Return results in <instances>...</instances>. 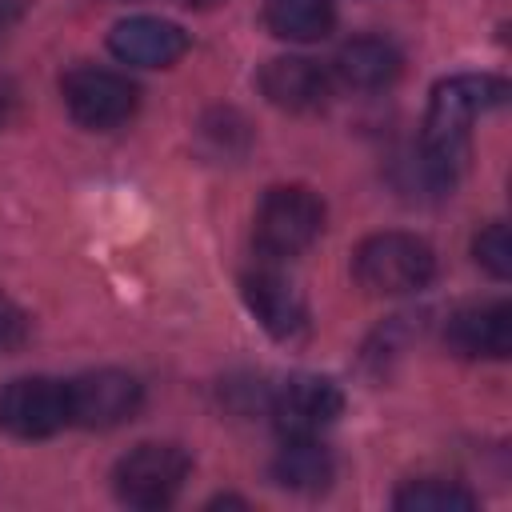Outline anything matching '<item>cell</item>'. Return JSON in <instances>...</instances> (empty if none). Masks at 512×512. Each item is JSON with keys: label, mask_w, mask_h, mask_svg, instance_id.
<instances>
[{"label": "cell", "mask_w": 512, "mask_h": 512, "mask_svg": "<svg viewBox=\"0 0 512 512\" xmlns=\"http://www.w3.org/2000/svg\"><path fill=\"white\" fill-rule=\"evenodd\" d=\"M180 4H188V8H216V4H224V0H180Z\"/></svg>", "instance_id": "obj_18"}, {"label": "cell", "mask_w": 512, "mask_h": 512, "mask_svg": "<svg viewBox=\"0 0 512 512\" xmlns=\"http://www.w3.org/2000/svg\"><path fill=\"white\" fill-rule=\"evenodd\" d=\"M260 92L284 112H316L332 96V76L308 56H276L260 68Z\"/></svg>", "instance_id": "obj_11"}, {"label": "cell", "mask_w": 512, "mask_h": 512, "mask_svg": "<svg viewBox=\"0 0 512 512\" xmlns=\"http://www.w3.org/2000/svg\"><path fill=\"white\" fill-rule=\"evenodd\" d=\"M264 24L280 40L312 44L332 32L336 8L332 0H264Z\"/></svg>", "instance_id": "obj_14"}, {"label": "cell", "mask_w": 512, "mask_h": 512, "mask_svg": "<svg viewBox=\"0 0 512 512\" xmlns=\"http://www.w3.org/2000/svg\"><path fill=\"white\" fill-rule=\"evenodd\" d=\"M336 476V460L332 452L320 444V436H300V440H284V448L272 460V480L292 488V492H324Z\"/></svg>", "instance_id": "obj_13"}, {"label": "cell", "mask_w": 512, "mask_h": 512, "mask_svg": "<svg viewBox=\"0 0 512 512\" xmlns=\"http://www.w3.org/2000/svg\"><path fill=\"white\" fill-rule=\"evenodd\" d=\"M60 92H64L72 120L84 128H96V132L124 124L140 100V92L128 76H120L112 68H96V64H80V68L64 72Z\"/></svg>", "instance_id": "obj_5"}, {"label": "cell", "mask_w": 512, "mask_h": 512, "mask_svg": "<svg viewBox=\"0 0 512 512\" xmlns=\"http://www.w3.org/2000/svg\"><path fill=\"white\" fill-rule=\"evenodd\" d=\"M240 296H244L248 312L260 320V328H264L268 336H276V340H296V336H304V328H308L304 296H300L296 284H292L284 272H276L272 264L244 272Z\"/></svg>", "instance_id": "obj_8"}, {"label": "cell", "mask_w": 512, "mask_h": 512, "mask_svg": "<svg viewBox=\"0 0 512 512\" xmlns=\"http://www.w3.org/2000/svg\"><path fill=\"white\" fill-rule=\"evenodd\" d=\"M340 408H344V392L328 376H312V372L288 376L268 396V416L284 440L320 436L328 424H336Z\"/></svg>", "instance_id": "obj_6"}, {"label": "cell", "mask_w": 512, "mask_h": 512, "mask_svg": "<svg viewBox=\"0 0 512 512\" xmlns=\"http://www.w3.org/2000/svg\"><path fill=\"white\" fill-rule=\"evenodd\" d=\"M188 468L192 460L180 444H160V440L136 444L112 468L116 500L128 508H168L180 496Z\"/></svg>", "instance_id": "obj_3"}, {"label": "cell", "mask_w": 512, "mask_h": 512, "mask_svg": "<svg viewBox=\"0 0 512 512\" xmlns=\"http://www.w3.org/2000/svg\"><path fill=\"white\" fill-rule=\"evenodd\" d=\"M444 340L464 360H504L512 352V308L504 300L468 304L448 316Z\"/></svg>", "instance_id": "obj_9"}, {"label": "cell", "mask_w": 512, "mask_h": 512, "mask_svg": "<svg viewBox=\"0 0 512 512\" xmlns=\"http://www.w3.org/2000/svg\"><path fill=\"white\" fill-rule=\"evenodd\" d=\"M332 68L348 88L376 92V88H388L404 72V56L388 36H356L336 52Z\"/></svg>", "instance_id": "obj_12"}, {"label": "cell", "mask_w": 512, "mask_h": 512, "mask_svg": "<svg viewBox=\"0 0 512 512\" xmlns=\"http://www.w3.org/2000/svg\"><path fill=\"white\" fill-rule=\"evenodd\" d=\"M108 48L124 64L168 68L188 52V32L160 16H128L108 32Z\"/></svg>", "instance_id": "obj_10"}, {"label": "cell", "mask_w": 512, "mask_h": 512, "mask_svg": "<svg viewBox=\"0 0 512 512\" xmlns=\"http://www.w3.org/2000/svg\"><path fill=\"white\" fill-rule=\"evenodd\" d=\"M68 400H72V424L84 428H116L124 420H132L140 412L144 388L132 372L120 368H100V372H84L68 384Z\"/></svg>", "instance_id": "obj_7"}, {"label": "cell", "mask_w": 512, "mask_h": 512, "mask_svg": "<svg viewBox=\"0 0 512 512\" xmlns=\"http://www.w3.org/2000/svg\"><path fill=\"white\" fill-rule=\"evenodd\" d=\"M352 272L372 296H408L436 276L432 248L412 232H372L352 252Z\"/></svg>", "instance_id": "obj_1"}, {"label": "cell", "mask_w": 512, "mask_h": 512, "mask_svg": "<svg viewBox=\"0 0 512 512\" xmlns=\"http://www.w3.org/2000/svg\"><path fill=\"white\" fill-rule=\"evenodd\" d=\"M8 104H12V96H8V88L0 84V116H4V108H8Z\"/></svg>", "instance_id": "obj_19"}, {"label": "cell", "mask_w": 512, "mask_h": 512, "mask_svg": "<svg viewBox=\"0 0 512 512\" xmlns=\"http://www.w3.org/2000/svg\"><path fill=\"white\" fill-rule=\"evenodd\" d=\"M72 424L68 384L52 376H20L0 388V428L20 440H44Z\"/></svg>", "instance_id": "obj_4"}, {"label": "cell", "mask_w": 512, "mask_h": 512, "mask_svg": "<svg viewBox=\"0 0 512 512\" xmlns=\"http://www.w3.org/2000/svg\"><path fill=\"white\" fill-rule=\"evenodd\" d=\"M472 256H476V264H480L488 276L508 280V276H512V240H508V224L492 220L488 228H480L476 240H472Z\"/></svg>", "instance_id": "obj_16"}, {"label": "cell", "mask_w": 512, "mask_h": 512, "mask_svg": "<svg viewBox=\"0 0 512 512\" xmlns=\"http://www.w3.org/2000/svg\"><path fill=\"white\" fill-rule=\"evenodd\" d=\"M396 508L400 512H472L476 496L468 488H460L456 480L424 476V480H412L396 492Z\"/></svg>", "instance_id": "obj_15"}, {"label": "cell", "mask_w": 512, "mask_h": 512, "mask_svg": "<svg viewBox=\"0 0 512 512\" xmlns=\"http://www.w3.org/2000/svg\"><path fill=\"white\" fill-rule=\"evenodd\" d=\"M24 332H28V316H24L12 300H4V296H0V348L20 344V340H24Z\"/></svg>", "instance_id": "obj_17"}, {"label": "cell", "mask_w": 512, "mask_h": 512, "mask_svg": "<svg viewBox=\"0 0 512 512\" xmlns=\"http://www.w3.org/2000/svg\"><path fill=\"white\" fill-rule=\"evenodd\" d=\"M324 232V200L304 184H276L256 208V248L268 260H292Z\"/></svg>", "instance_id": "obj_2"}]
</instances>
